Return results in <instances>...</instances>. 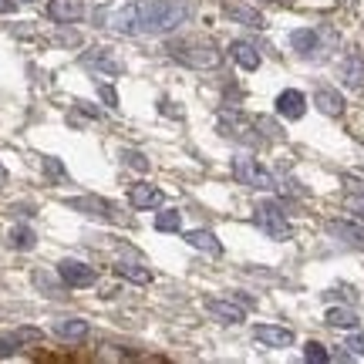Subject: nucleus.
Returning a JSON list of instances; mask_svg holds the SVG:
<instances>
[{
	"label": "nucleus",
	"instance_id": "23",
	"mask_svg": "<svg viewBox=\"0 0 364 364\" xmlns=\"http://www.w3.org/2000/svg\"><path fill=\"white\" fill-rule=\"evenodd\" d=\"M7 243H11V250H21V253H27V250L38 247V233H34L31 226H14L11 233H7Z\"/></svg>",
	"mask_w": 364,
	"mask_h": 364
},
{
	"label": "nucleus",
	"instance_id": "27",
	"mask_svg": "<svg viewBox=\"0 0 364 364\" xmlns=\"http://www.w3.org/2000/svg\"><path fill=\"white\" fill-rule=\"evenodd\" d=\"M257 129H260L263 139H273V142H280V139H284V129H280L273 118H267V115L257 118Z\"/></svg>",
	"mask_w": 364,
	"mask_h": 364
},
{
	"label": "nucleus",
	"instance_id": "19",
	"mask_svg": "<svg viewBox=\"0 0 364 364\" xmlns=\"http://www.w3.org/2000/svg\"><path fill=\"white\" fill-rule=\"evenodd\" d=\"M182 240H186L193 250H203V253H213V257L223 253L220 236L213 233V230H189V233H182Z\"/></svg>",
	"mask_w": 364,
	"mask_h": 364
},
{
	"label": "nucleus",
	"instance_id": "20",
	"mask_svg": "<svg viewBox=\"0 0 364 364\" xmlns=\"http://www.w3.org/2000/svg\"><path fill=\"white\" fill-rule=\"evenodd\" d=\"M230 58H233L243 71H257V68H260V51H257L250 41H233V44H230Z\"/></svg>",
	"mask_w": 364,
	"mask_h": 364
},
{
	"label": "nucleus",
	"instance_id": "39",
	"mask_svg": "<svg viewBox=\"0 0 364 364\" xmlns=\"http://www.w3.org/2000/svg\"><path fill=\"white\" fill-rule=\"evenodd\" d=\"M24 4H38V0H24Z\"/></svg>",
	"mask_w": 364,
	"mask_h": 364
},
{
	"label": "nucleus",
	"instance_id": "28",
	"mask_svg": "<svg viewBox=\"0 0 364 364\" xmlns=\"http://www.w3.org/2000/svg\"><path fill=\"white\" fill-rule=\"evenodd\" d=\"M304 358H307L311 364H327V361H331V351H327L324 344H317V341H311V344L304 348Z\"/></svg>",
	"mask_w": 364,
	"mask_h": 364
},
{
	"label": "nucleus",
	"instance_id": "22",
	"mask_svg": "<svg viewBox=\"0 0 364 364\" xmlns=\"http://www.w3.org/2000/svg\"><path fill=\"white\" fill-rule=\"evenodd\" d=\"M115 273L122 277V280H129V284H152V270L142 267V263L122 260V263H115Z\"/></svg>",
	"mask_w": 364,
	"mask_h": 364
},
{
	"label": "nucleus",
	"instance_id": "13",
	"mask_svg": "<svg viewBox=\"0 0 364 364\" xmlns=\"http://www.w3.org/2000/svg\"><path fill=\"white\" fill-rule=\"evenodd\" d=\"M253 338L260 341L263 348H290L294 344V331L290 327H277V324H257L253 327Z\"/></svg>",
	"mask_w": 364,
	"mask_h": 364
},
{
	"label": "nucleus",
	"instance_id": "32",
	"mask_svg": "<svg viewBox=\"0 0 364 364\" xmlns=\"http://www.w3.org/2000/svg\"><path fill=\"white\" fill-rule=\"evenodd\" d=\"M98 98H102L108 108H118V91L112 88L108 81H102V78H98Z\"/></svg>",
	"mask_w": 364,
	"mask_h": 364
},
{
	"label": "nucleus",
	"instance_id": "21",
	"mask_svg": "<svg viewBox=\"0 0 364 364\" xmlns=\"http://www.w3.org/2000/svg\"><path fill=\"white\" fill-rule=\"evenodd\" d=\"M54 334L61 341H85L88 338V321H81V317H61V321H54Z\"/></svg>",
	"mask_w": 364,
	"mask_h": 364
},
{
	"label": "nucleus",
	"instance_id": "40",
	"mask_svg": "<svg viewBox=\"0 0 364 364\" xmlns=\"http://www.w3.org/2000/svg\"><path fill=\"white\" fill-rule=\"evenodd\" d=\"M277 4H290V0H277Z\"/></svg>",
	"mask_w": 364,
	"mask_h": 364
},
{
	"label": "nucleus",
	"instance_id": "12",
	"mask_svg": "<svg viewBox=\"0 0 364 364\" xmlns=\"http://www.w3.org/2000/svg\"><path fill=\"white\" fill-rule=\"evenodd\" d=\"M338 75H341V81H344V88H364V54L361 51L344 54Z\"/></svg>",
	"mask_w": 364,
	"mask_h": 364
},
{
	"label": "nucleus",
	"instance_id": "26",
	"mask_svg": "<svg viewBox=\"0 0 364 364\" xmlns=\"http://www.w3.org/2000/svg\"><path fill=\"white\" fill-rule=\"evenodd\" d=\"M34 287H38V290H44L48 297H61V287H65V280L58 284V280H54V277H48L44 270H34Z\"/></svg>",
	"mask_w": 364,
	"mask_h": 364
},
{
	"label": "nucleus",
	"instance_id": "33",
	"mask_svg": "<svg viewBox=\"0 0 364 364\" xmlns=\"http://www.w3.org/2000/svg\"><path fill=\"white\" fill-rule=\"evenodd\" d=\"M348 351L354 354V358H364V331H354L351 338H348V344H344Z\"/></svg>",
	"mask_w": 364,
	"mask_h": 364
},
{
	"label": "nucleus",
	"instance_id": "7",
	"mask_svg": "<svg viewBox=\"0 0 364 364\" xmlns=\"http://www.w3.org/2000/svg\"><path fill=\"white\" fill-rule=\"evenodd\" d=\"M58 277L65 280V287H71V290H81V287H91L95 280H98V270L95 267H88L85 260H61L58 263Z\"/></svg>",
	"mask_w": 364,
	"mask_h": 364
},
{
	"label": "nucleus",
	"instance_id": "24",
	"mask_svg": "<svg viewBox=\"0 0 364 364\" xmlns=\"http://www.w3.org/2000/svg\"><path fill=\"white\" fill-rule=\"evenodd\" d=\"M324 321L331 327H344V331H354L358 327V314L351 311V307H331V311L324 314Z\"/></svg>",
	"mask_w": 364,
	"mask_h": 364
},
{
	"label": "nucleus",
	"instance_id": "6",
	"mask_svg": "<svg viewBox=\"0 0 364 364\" xmlns=\"http://www.w3.org/2000/svg\"><path fill=\"white\" fill-rule=\"evenodd\" d=\"M78 61L95 78H118V75H122V61L112 54V48H91V51L81 54Z\"/></svg>",
	"mask_w": 364,
	"mask_h": 364
},
{
	"label": "nucleus",
	"instance_id": "25",
	"mask_svg": "<svg viewBox=\"0 0 364 364\" xmlns=\"http://www.w3.org/2000/svg\"><path fill=\"white\" fill-rule=\"evenodd\" d=\"M156 230L159 233H179L182 230V213L179 209H162V213H156Z\"/></svg>",
	"mask_w": 364,
	"mask_h": 364
},
{
	"label": "nucleus",
	"instance_id": "3",
	"mask_svg": "<svg viewBox=\"0 0 364 364\" xmlns=\"http://www.w3.org/2000/svg\"><path fill=\"white\" fill-rule=\"evenodd\" d=\"M253 220H257V226H260L270 240H277V243H287V240H290V220H287V213L280 203L263 199L260 206H257V213H253Z\"/></svg>",
	"mask_w": 364,
	"mask_h": 364
},
{
	"label": "nucleus",
	"instance_id": "9",
	"mask_svg": "<svg viewBox=\"0 0 364 364\" xmlns=\"http://www.w3.org/2000/svg\"><path fill=\"white\" fill-rule=\"evenodd\" d=\"M48 17L61 27L78 24L85 17V0H48Z\"/></svg>",
	"mask_w": 364,
	"mask_h": 364
},
{
	"label": "nucleus",
	"instance_id": "10",
	"mask_svg": "<svg viewBox=\"0 0 364 364\" xmlns=\"http://www.w3.org/2000/svg\"><path fill=\"white\" fill-rule=\"evenodd\" d=\"M223 14H226L230 21H236V24L253 27V31H263V27H267V17H263L260 11L247 7V4H240V0H223Z\"/></svg>",
	"mask_w": 364,
	"mask_h": 364
},
{
	"label": "nucleus",
	"instance_id": "37",
	"mask_svg": "<svg viewBox=\"0 0 364 364\" xmlns=\"http://www.w3.org/2000/svg\"><path fill=\"white\" fill-rule=\"evenodd\" d=\"M17 4H21V0H0V14H11Z\"/></svg>",
	"mask_w": 364,
	"mask_h": 364
},
{
	"label": "nucleus",
	"instance_id": "1",
	"mask_svg": "<svg viewBox=\"0 0 364 364\" xmlns=\"http://www.w3.org/2000/svg\"><path fill=\"white\" fill-rule=\"evenodd\" d=\"M196 14V0H135V4H122V7H105L95 11V24L112 27L118 34L129 38H166L182 24H189Z\"/></svg>",
	"mask_w": 364,
	"mask_h": 364
},
{
	"label": "nucleus",
	"instance_id": "15",
	"mask_svg": "<svg viewBox=\"0 0 364 364\" xmlns=\"http://www.w3.org/2000/svg\"><path fill=\"white\" fill-rule=\"evenodd\" d=\"M162 189H156L152 182H135L129 189V203L135 209H156V206H162Z\"/></svg>",
	"mask_w": 364,
	"mask_h": 364
},
{
	"label": "nucleus",
	"instance_id": "17",
	"mask_svg": "<svg viewBox=\"0 0 364 364\" xmlns=\"http://www.w3.org/2000/svg\"><path fill=\"white\" fill-rule=\"evenodd\" d=\"M206 311L216 317V321H223V324H240L243 317H247V307H240L233 300H206Z\"/></svg>",
	"mask_w": 364,
	"mask_h": 364
},
{
	"label": "nucleus",
	"instance_id": "29",
	"mask_svg": "<svg viewBox=\"0 0 364 364\" xmlns=\"http://www.w3.org/2000/svg\"><path fill=\"white\" fill-rule=\"evenodd\" d=\"M122 162L132 166V169H139V172H149V159H145L142 152H135V149H125V152H122Z\"/></svg>",
	"mask_w": 364,
	"mask_h": 364
},
{
	"label": "nucleus",
	"instance_id": "11",
	"mask_svg": "<svg viewBox=\"0 0 364 364\" xmlns=\"http://www.w3.org/2000/svg\"><path fill=\"white\" fill-rule=\"evenodd\" d=\"M273 108H277V115H280V118L297 122V118H304V112H307V98H304V91L287 88V91H280V95H277Z\"/></svg>",
	"mask_w": 364,
	"mask_h": 364
},
{
	"label": "nucleus",
	"instance_id": "16",
	"mask_svg": "<svg viewBox=\"0 0 364 364\" xmlns=\"http://www.w3.org/2000/svg\"><path fill=\"white\" fill-rule=\"evenodd\" d=\"M290 48L300 54V58H317L321 51V31H314V27H300L290 34Z\"/></svg>",
	"mask_w": 364,
	"mask_h": 364
},
{
	"label": "nucleus",
	"instance_id": "14",
	"mask_svg": "<svg viewBox=\"0 0 364 364\" xmlns=\"http://www.w3.org/2000/svg\"><path fill=\"white\" fill-rule=\"evenodd\" d=\"M327 233L334 236V240H341V243H348V247L364 250V226H358V223L331 220V223H327Z\"/></svg>",
	"mask_w": 364,
	"mask_h": 364
},
{
	"label": "nucleus",
	"instance_id": "2",
	"mask_svg": "<svg viewBox=\"0 0 364 364\" xmlns=\"http://www.w3.org/2000/svg\"><path fill=\"white\" fill-rule=\"evenodd\" d=\"M169 51H172V58H176L179 65L199 68V71L220 68V61H223L220 48H216L209 38H182V41H176V44H172Z\"/></svg>",
	"mask_w": 364,
	"mask_h": 364
},
{
	"label": "nucleus",
	"instance_id": "18",
	"mask_svg": "<svg viewBox=\"0 0 364 364\" xmlns=\"http://www.w3.org/2000/svg\"><path fill=\"white\" fill-rule=\"evenodd\" d=\"M314 105H317V112H324V115H331V118L344 115V95L334 88H324V85L314 91Z\"/></svg>",
	"mask_w": 364,
	"mask_h": 364
},
{
	"label": "nucleus",
	"instance_id": "38",
	"mask_svg": "<svg viewBox=\"0 0 364 364\" xmlns=\"http://www.w3.org/2000/svg\"><path fill=\"white\" fill-rule=\"evenodd\" d=\"M7 182V169H4V162H0V186Z\"/></svg>",
	"mask_w": 364,
	"mask_h": 364
},
{
	"label": "nucleus",
	"instance_id": "31",
	"mask_svg": "<svg viewBox=\"0 0 364 364\" xmlns=\"http://www.w3.org/2000/svg\"><path fill=\"white\" fill-rule=\"evenodd\" d=\"M44 176H51V179L65 182L68 179V169L61 166V159H44Z\"/></svg>",
	"mask_w": 364,
	"mask_h": 364
},
{
	"label": "nucleus",
	"instance_id": "35",
	"mask_svg": "<svg viewBox=\"0 0 364 364\" xmlns=\"http://www.w3.org/2000/svg\"><path fill=\"white\" fill-rule=\"evenodd\" d=\"M14 338L21 341V344H24V341H41V331L38 327H21V331H14Z\"/></svg>",
	"mask_w": 364,
	"mask_h": 364
},
{
	"label": "nucleus",
	"instance_id": "36",
	"mask_svg": "<svg viewBox=\"0 0 364 364\" xmlns=\"http://www.w3.org/2000/svg\"><path fill=\"white\" fill-rule=\"evenodd\" d=\"M58 44H68V48H78V44H81L78 31H61V34H58Z\"/></svg>",
	"mask_w": 364,
	"mask_h": 364
},
{
	"label": "nucleus",
	"instance_id": "4",
	"mask_svg": "<svg viewBox=\"0 0 364 364\" xmlns=\"http://www.w3.org/2000/svg\"><path fill=\"white\" fill-rule=\"evenodd\" d=\"M233 176H236V182H243V186H250V189H263V193L277 189L273 172L263 169L260 162H257V159H250V156H236L233 159Z\"/></svg>",
	"mask_w": 364,
	"mask_h": 364
},
{
	"label": "nucleus",
	"instance_id": "5",
	"mask_svg": "<svg viewBox=\"0 0 364 364\" xmlns=\"http://www.w3.org/2000/svg\"><path fill=\"white\" fill-rule=\"evenodd\" d=\"M257 122H247V118L233 112V108H223L220 112V132L226 139L233 142H243V145H260V135H257Z\"/></svg>",
	"mask_w": 364,
	"mask_h": 364
},
{
	"label": "nucleus",
	"instance_id": "34",
	"mask_svg": "<svg viewBox=\"0 0 364 364\" xmlns=\"http://www.w3.org/2000/svg\"><path fill=\"white\" fill-rule=\"evenodd\" d=\"M17 348H21V341L14 338H0V358H14V354H17Z\"/></svg>",
	"mask_w": 364,
	"mask_h": 364
},
{
	"label": "nucleus",
	"instance_id": "8",
	"mask_svg": "<svg viewBox=\"0 0 364 364\" xmlns=\"http://www.w3.org/2000/svg\"><path fill=\"white\" fill-rule=\"evenodd\" d=\"M68 209H75V213H85V216H91V220L118 223L115 206H112L108 199H98V196H81V199H68Z\"/></svg>",
	"mask_w": 364,
	"mask_h": 364
},
{
	"label": "nucleus",
	"instance_id": "30",
	"mask_svg": "<svg viewBox=\"0 0 364 364\" xmlns=\"http://www.w3.org/2000/svg\"><path fill=\"white\" fill-rule=\"evenodd\" d=\"M344 209H348V213H351L358 223H364V193L348 196V199H344Z\"/></svg>",
	"mask_w": 364,
	"mask_h": 364
}]
</instances>
